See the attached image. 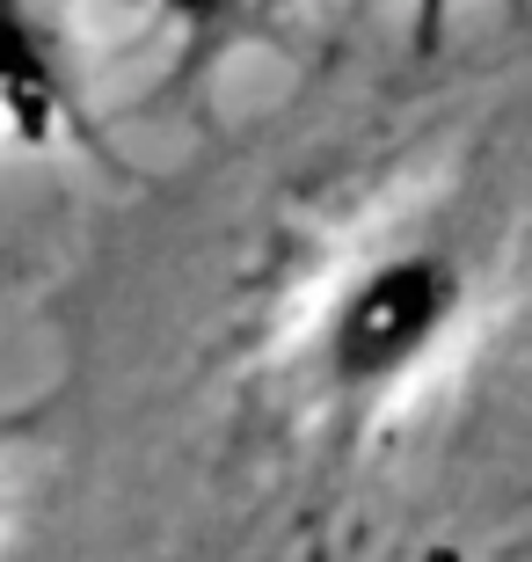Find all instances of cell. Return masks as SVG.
Returning <instances> with one entry per match:
<instances>
[{
  "label": "cell",
  "mask_w": 532,
  "mask_h": 562,
  "mask_svg": "<svg viewBox=\"0 0 532 562\" xmlns=\"http://www.w3.org/2000/svg\"><path fill=\"white\" fill-rule=\"evenodd\" d=\"M474 322V263L452 241H387L328 292L314 373L336 402L372 409L438 366Z\"/></svg>",
  "instance_id": "cell-1"
},
{
  "label": "cell",
  "mask_w": 532,
  "mask_h": 562,
  "mask_svg": "<svg viewBox=\"0 0 532 562\" xmlns=\"http://www.w3.org/2000/svg\"><path fill=\"white\" fill-rule=\"evenodd\" d=\"M0 117L22 154H66L88 139L73 44H66L59 15H44L37 0L0 8Z\"/></svg>",
  "instance_id": "cell-2"
},
{
  "label": "cell",
  "mask_w": 532,
  "mask_h": 562,
  "mask_svg": "<svg viewBox=\"0 0 532 562\" xmlns=\"http://www.w3.org/2000/svg\"><path fill=\"white\" fill-rule=\"evenodd\" d=\"M263 8L270 0H146V15L161 22L168 52L183 66H219L263 22Z\"/></svg>",
  "instance_id": "cell-3"
}]
</instances>
